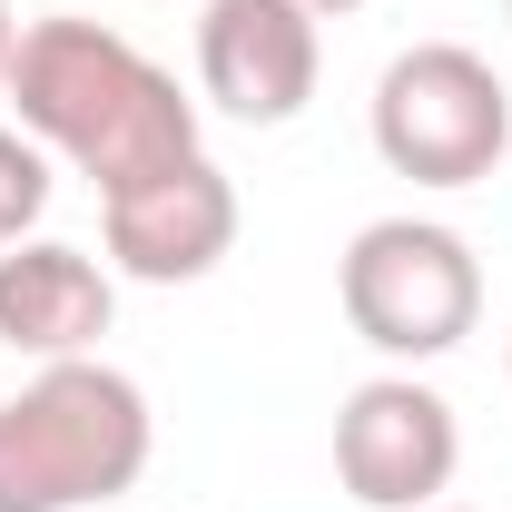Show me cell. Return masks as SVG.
I'll list each match as a JSON object with an SVG mask.
<instances>
[{
	"mask_svg": "<svg viewBox=\"0 0 512 512\" xmlns=\"http://www.w3.org/2000/svg\"><path fill=\"white\" fill-rule=\"evenodd\" d=\"M50 217V148L30 128H0V247H20Z\"/></svg>",
	"mask_w": 512,
	"mask_h": 512,
	"instance_id": "obj_9",
	"label": "cell"
},
{
	"mask_svg": "<svg viewBox=\"0 0 512 512\" xmlns=\"http://www.w3.org/2000/svg\"><path fill=\"white\" fill-rule=\"evenodd\" d=\"M335 296H345V325L394 355V365H434L453 355L473 316H483V266L473 247L434 227V217H375V227H355V247L335 266Z\"/></svg>",
	"mask_w": 512,
	"mask_h": 512,
	"instance_id": "obj_4",
	"label": "cell"
},
{
	"mask_svg": "<svg viewBox=\"0 0 512 512\" xmlns=\"http://www.w3.org/2000/svg\"><path fill=\"white\" fill-rule=\"evenodd\" d=\"M99 217H109L119 276H138V286H197V276H217V256L237 247V188H227V168L207 148L148 168L119 197H99Z\"/></svg>",
	"mask_w": 512,
	"mask_h": 512,
	"instance_id": "obj_6",
	"label": "cell"
},
{
	"mask_svg": "<svg viewBox=\"0 0 512 512\" xmlns=\"http://www.w3.org/2000/svg\"><path fill=\"white\" fill-rule=\"evenodd\" d=\"M453 463H463V424L434 384L414 375H375L345 394L335 414V483L365 512H434L453 493Z\"/></svg>",
	"mask_w": 512,
	"mask_h": 512,
	"instance_id": "obj_5",
	"label": "cell"
},
{
	"mask_svg": "<svg viewBox=\"0 0 512 512\" xmlns=\"http://www.w3.org/2000/svg\"><path fill=\"white\" fill-rule=\"evenodd\" d=\"M434 512H473V503H434Z\"/></svg>",
	"mask_w": 512,
	"mask_h": 512,
	"instance_id": "obj_12",
	"label": "cell"
},
{
	"mask_svg": "<svg viewBox=\"0 0 512 512\" xmlns=\"http://www.w3.org/2000/svg\"><path fill=\"white\" fill-rule=\"evenodd\" d=\"M10 50H20V20H10V0H0V79H10Z\"/></svg>",
	"mask_w": 512,
	"mask_h": 512,
	"instance_id": "obj_10",
	"label": "cell"
},
{
	"mask_svg": "<svg viewBox=\"0 0 512 512\" xmlns=\"http://www.w3.org/2000/svg\"><path fill=\"white\" fill-rule=\"evenodd\" d=\"M0 99L99 197L138 188L168 158H197V99H178V79L138 40H119L109 20H30Z\"/></svg>",
	"mask_w": 512,
	"mask_h": 512,
	"instance_id": "obj_1",
	"label": "cell"
},
{
	"mask_svg": "<svg viewBox=\"0 0 512 512\" xmlns=\"http://www.w3.org/2000/svg\"><path fill=\"white\" fill-rule=\"evenodd\" d=\"M296 10H316V20H345V10H365V0H296Z\"/></svg>",
	"mask_w": 512,
	"mask_h": 512,
	"instance_id": "obj_11",
	"label": "cell"
},
{
	"mask_svg": "<svg viewBox=\"0 0 512 512\" xmlns=\"http://www.w3.org/2000/svg\"><path fill=\"white\" fill-rule=\"evenodd\" d=\"M316 69H325L316 10H296V0H207V20H197V89L227 119L286 128L316 99Z\"/></svg>",
	"mask_w": 512,
	"mask_h": 512,
	"instance_id": "obj_7",
	"label": "cell"
},
{
	"mask_svg": "<svg viewBox=\"0 0 512 512\" xmlns=\"http://www.w3.org/2000/svg\"><path fill=\"white\" fill-rule=\"evenodd\" d=\"M512 148V89L503 69L463 40H414L375 79V158L414 188H473Z\"/></svg>",
	"mask_w": 512,
	"mask_h": 512,
	"instance_id": "obj_3",
	"label": "cell"
},
{
	"mask_svg": "<svg viewBox=\"0 0 512 512\" xmlns=\"http://www.w3.org/2000/svg\"><path fill=\"white\" fill-rule=\"evenodd\" d=\"M148 453H158V414L119 365H99V355L40 365L0 404V512L119 503L148 473Z\"/></svg>",
	"mask_w": 512,
	"mask_h": 512,
	"instance_id": "obj_2",
	"label": "cell"
},
{
	"mask_svg": "<svg viewBox=\"0 0 512 512\" xmlns=\"http://www.w3.org/2000/svg\"><path fill=\"white\" fill-rule=\"evenodd\" d=\"M119 316V286L109 266L79 247H50V237H20L0 247V345L10 355H40V365H69L89 355Z\"/></svg>",
	"mask_w": 512,
	"mask_h": 512,
	"instance_id": "obj_8",
	"label": "cell"
},
{
	"mask_svg": "<svg viewBox=\"0 0 512 512\" xmlns=\"http://www.w3.org/2000/svg\"><path fill=\"white\" fill-rule=\"evenodd\" d=\"M503 10H512V0H503Z\"/></svg>",
	"mask_w": 512,
	"mask_h": 512,
	"instance_id": "obj_13",
	"label": "cell"
}]
</instances>
